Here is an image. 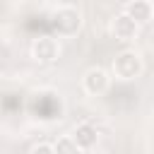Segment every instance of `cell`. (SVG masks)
<instances>
[{
    "mask_svg": "<svg viewBox=\"0 0 154 154\" xmlns=\"http://www.w3.org/2000/svg\"><path fill=\"white\" fill-rule=\"evenodd\" d=\"M55 26H58V31L60 34H75L77 29H79V12L75 10V7H58V12H55Z\"/></svg>",
    "mask_w": 154,
    "mask_h": 154,
    "instance_id": "cell-2",
    "label": "cell"
},
{
    "mask_svg": "<svg viewBox=\"0 0 154 154\" xmlns=\"http://www.w3.org/2000/svg\"><path fill=\"white\" fill-rule=\"evenodd\" d=\"M96 137H99V132H96V128H94V125H89V123L77 125V128H75V132H72V140L77 142V147H79V149H91V147L96 144Z\"/></svg>",
    "mask_w": 154,
    "mask_h": 154,
    "instance_id": "cell-6",
    "label": "cell"
},
{
    "mask_svg": "<svg viewBox=\"0 0 154 154\" xmlns=\"http://www.w3.org/2000/svg\"><path fill=\"white\" fill-rule=\"evenodd\" d=\"M125 14H128L130 19H135L137 24H140V22H147V19H152V5H149L147 0L128 2V5H125Z\"/></svg>",
    "mask_w": 154,
    "mask_h": 154,
    "instance_id": "cell-7",
    "label": "cell"
},
{
    "mask_svg": "<svg viewBox=\"0 0 154 154\" xmlns=\"http://www.w3.org/2000/svg\"><path fill=\"white\" fill-rule=\"evenodd\" d=\"M113 72H116V77H120V79H135V77L142 72V60H140V55L132 53V51H123V53L116 55V60H113Z\"/></svg>",
    "mask_w": 154,
    "mask_h": 154,
    "instance_id": "cell-1",
    "label": "cell"
},
{
    "mask_svg": "<svg viewBox=\"0 0 154 154\" xmlns=\"http://www.w3.org/2000/svg\"><path fill=\"white\" fill-rule=\"evenodd\" d=\"M111 31H113V36H116L118 41H132V38L137 36V22L130 19V17L123 12V14H118V17L113 19Z\"/></svg>",
    "mask_w": 154,
    "mask_h": 154,
    "instance_id": "cell-3",
    "label": "cell"
},
{
    "mask_svg": "<svg viewBox=\"0 0 154 154\" xmlns=\"http://www.w3.org/2000/svg\"><path fill=\"white\" fill-rule=\"evenodd\" d=\"M94 154H101V152H94Z\"/></svg>",
    "mask_w": 154,
    "mask_h": 154,
    "instance_id": "cell-10",
    "label": "cell"
},
{
    "mask_svg": "<svg viewBox=\"0 0 154 154\" xmlns=\"http://www.w3.org/2000/svg\"><path fill=\"white\" fill-rule=\"evenodd\" d=\"M53 149H55V154H79V147L72 137H60L53 144Z\"/></svg>",
    "mask_w": 154,
    "mask_h": 154,
    "instance_id": "cell-8",
    "label": "cell"
},
{
    "mask_svg": "<svg viewBox=\"0 0 154 154\" xmlns=\"http://www.w3.org/2000/svg\"><path fill=\"white\" fill-rule=\"evenodd\" d=\"M31 154H55V149H53L51 144H38V147H34Z\"/></svg>",
    "mask_w": 154,
    "mask_h": 154,
    "instance_id": "cell-9",
    "label": "cell"
},
{
    "mask_svg": "<svg viewBox=\"0 0 154 154\" xmlns=\"http://www.w3.org/2000/svg\"><path fill=\"white\" fill-rule=\"evenodd\" d=\"M31 53H34L36 60L51 63V60L58 58V43H55V38H51V36H38V38L34 41V46H31Z\"/></svg>",
    "mask_w": 154,
    "mask_h": 154,
    "instance_id": "cell-4",
    "label": "cell"
},
{
    "mask_svg": "<svg viewBox=\"0 0 154 154\" xmlns=\"http://www.w3.org/2000/svg\"><path fill=\"white\" fill-rule=\"evenodd\" d=\"M84 89L89 94H103L108 89V75L101 70V67H91L87 70L84 75Z\"/></svg>",
    "mask_w": 154,
    "mask_h": 154,
    "instance_id": "cell-5",
    "label": "cell"
}]
</instances>
